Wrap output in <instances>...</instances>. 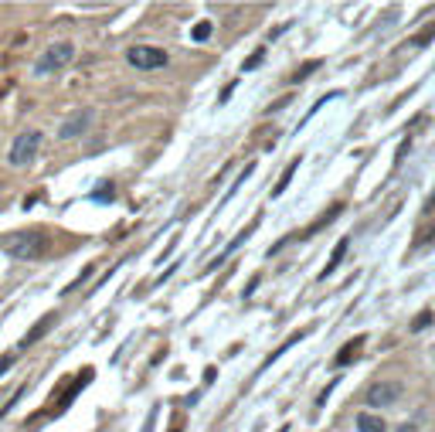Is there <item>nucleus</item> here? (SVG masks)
Wrapping results in <instances>:
<instances>
[{"label":"nucleus","mask_w":435,"mask_h":432,"mask_svg":"<svg viewBox=\"0 0 435 432\" xmlns=\"http://www.w3.org/2000/svg\"><path fill=\"white\" fill-rule=\"evenodd\" d=\"M347 245H350V242H347V238H341V242H337V249H333V256H330V262H326V266H323L320 279H326V276H330V273H333V269H337V266H341L343 252H347Z\"/></svg>","instance_id":"9"},{"label":"nucleus","mask_w":435,"mask_h":432,"mask_svg":"<svg viewBox=\"0 0 435 432\" xmlns=\"http://www.w3.org/2000/svg\"><path fill=\"white\" fill-rule=\"evenodd\" d=\"M208 38H211V20H201L194 27V41H208Z\"/></svg>","instance_id":"14"},{"label":"nucleus","mask_w":435,"mask_h":432,"mask_svg":"<svg viewBox=\"0 0 435 432\" xmlns=\"http://www.w3.org/2000/svg\"><path fill=\"white\" fill-rule=\"evenodd\" d=\"M38 150H41V133L38 130H24V133H18V140L11 143L7 160H11L14 167H24V163H31V160L38 157Z\"/></svg>","instance_id":"2"},{"label":"nucleus","mask_w":435,"mask_h":432,"mask_svg":"<svg viewBox=\"0 0 435 432\" xmlns=\"http://www.w3.org/2000/svg\"><path fill=\"white\" fill-rule=\"evenodd\" d=\"M296 171H300V157L293 160V163H289V167H286L283 171V177H279V184H276V187H272V197H279L286 191V187H289V180H293V174H296Z\"/></svg>","instance_id":"11"},{"label":"nucleus","mask_w":435,"mask_h":432,"mask_svg":"<svg viewBox=\"0 0 435 432\" xmlns=\"http://www.w3.org/2000/svg\"><path fill=\"white\" fill-rule=\"evenodd\" d=\"M317 68H320V61H306L303 68H300V72H296V75H293V82H303L306 75H313V72H317Z\"/></svg>","instance_id":"13"},{"label":"nucleus","mask_w":435,"mask_h":432,"mask_svg":"<svg viewBox=\"0 0 435 432\" xmlns=\"http://www.w3.org/2000/svg\"><path fill=\"white\" fill-rule=\"evenodd\" d=\"M126 61H130L136 72H153V68H164L167 65V51L164 48H150V44H136L126 51Z\"/></svg>","instance_id":"4"},{"label":"nucleus","mask_w":435,"mask_h":432,"mask_svg":"<svg viewBox=\"0 0 435 432\" xmlns=\"http://www.w3.org/2000/svg\"><path fill=\"white\" fill-rule=\"evenodd\" d=\"M432 38H435V20H432V24H429V27H422V31H418L412 44H429V41H432Z\"/></svg>","instance_id":"12"},{"label":"nucleus","mask_w":435,"mask_h":432,"mask_svg":"<svg viewBox=\"0 0 435 432\" xmlns=\"http://www.w3.org/2000/svg\"><path fill=\"white\" fill-rule=\"evenodd\" d=\"M75 58V48L68 44V41H58V44H51L44 55L38 58V65H35V72L38 75H51V72H61L68 61Z\"/></svg>","instance_id":"3"},{"label":"nucleus","mask_w":435,"mask_h":432,"mask_svg":"<svg viewBox=\"0 0 435 432\" xmlns=\"http://www.w3.org/2000/svg\"><path fill=\"white\" fill-rule=\"evenodd\" d=\"M398 395H401V385H398V381H378V385H371V388H367V405H374V409H381V405H391Z\"/></svg>","instance_id":"5"},{"label":"nucleus","mask_w":435,"mask_h":432,"mask_svg":"<svg viewBox=\"0 0 435 432\" xmlns=\"http://www.w3.org/2000/svg\"><path fill=\"white\" fill-rule=\"evenodd\" d=\"M395 432H418V429H415V426H412V422H405V426H398Z\"/></svg>","instance_id":"19"},{"label":"nucleus","mask_w":435,"mask_h":432,"mask_svg":"<svg viewBox=\"0 0 435 432\" xmlns=\"http://www.w3.org/2000/svg\"><path fill=\"white\" fill-rule=\"evenodd\" d=\"M279 432H289V426H283V429H279Z\"/></svg>","instance_id":"20"},{"label":"nucleus","mask_w":435,"mask_h":432,"mask_svg":"<svg viewBox=\"0 0 435 432\" xmlns=\"http://www.w3.org/2000/svg\"><path fill=\"white\" fill-rule=\"evenodd\" d=\"M360 347H364V337H354L347 347H343L341 354H337V368H347L350 361H357V354H360Z\"/></svg>","instance_id":"8"},{"label":"nucleus","mask_w":435,"mask_h":432,"mask_svg":"<svg viewBox=\"0 0 435 432\" xmlns=\"http://www.w3.org/2000/svg\"><path fill=\"white\" fill-rule=\"evenodd\" d=\"M55 323H58V314H44V316H41V320H38V323H35V327H31V331L24 334V340H20V347H31V344H38L41 337L48 334V331H51Z\"/></svg>","instance_id":"7"},{"label":"nucleus","mask_w":435,"mask_h":432,"mask_svg":"<svg viewBox=\"0 0 435 432\" xmlns=\"http://www.w3.org/2000/svg\"><path fill=\"white\" fill-rule=\"evenodd\" d=\"M44 249H48V235H41V232H7V235H0V252H7L11 259H20V262L44 256Z\"/></svg>","instance_id":"1"},{"label":"nucleus","mask_w":435,"mask_h":432,"mask_svg":"<svg viewBox=\"0 0 435 432\" xmlns=\"http://www.w3.org/2000/svg\"><path fill=\"white\" fill-rule=\"evenodd\" d=\"M429 323H432V314L425 310V314H422V316H418V320H415V323H412V331H425Z\"/></svg>","instance_id":"16"},{"label":"nucleus","mask_w":435,"mask_h":432,"mask_svg":"<svg viewBox=\"0 0 435 432\" xmlns=\"http://www.w3.org/2000/svg\"><path fill=\"white\" fill-rule=\"evenodd\" d=\"M95 197H99V201H113V187H102Z\"/></svg>","instance_id":"18"},{"label":"nucleus","mask_w":435,"mask_h":432,"mask_svg":"<svg viewBox=\"0 0 435 432\" xmlns=\"http://www.w3.org/2000/svg\"><path fill=\"white\" fill-rule=\"evenodd\" d=\"M262 58H265V48H259V51H255V55H252V58L242 65V72H252V68H255V65H259Z\"/></svg>","instance_id":"15"},{"label":"nucleus","mask_w":435,"mask_h":432,"mask_svg":"<svg viewBox=\"0 0 435 432\" xmlns=\"http://www.w3.org/2000/svg\"><path fill=\"white\" fill-rule=\"evenodd\" d=\"M89 123H92V109H82L75 116H68L61 123V130H58V140H75L82 137L85 130H89Z\"/></svg>","instance_id":"6"},{"label":"nucleus","mask_w":435,"mask_h":432,"mask_svg":"<svg viewBox=\"0 0 435 432\" xmlns=\"http://www.w3.org/2000/svg\"><path fill=\"white\" fill-rule=\"evenodd\" d=\"M14 364V354H7V357H0V378H4V371Z\"/></svg>","instance_id":"17"},{"label":"nucleus","mask_w":435,"mask_h":432,"mask_svg":"<svg viewBox=\"0 0 435 432\" xmlns=\"http://www.w3.org/2000/svg\"><path fill=\"white\" fill-rule=\"evenodd\" d=\"M357 429H360V432H388V429H384V422H381L378 415H367V412H360V415H357Z\"/></svg>","instance_id":"10"}]
</instances>
